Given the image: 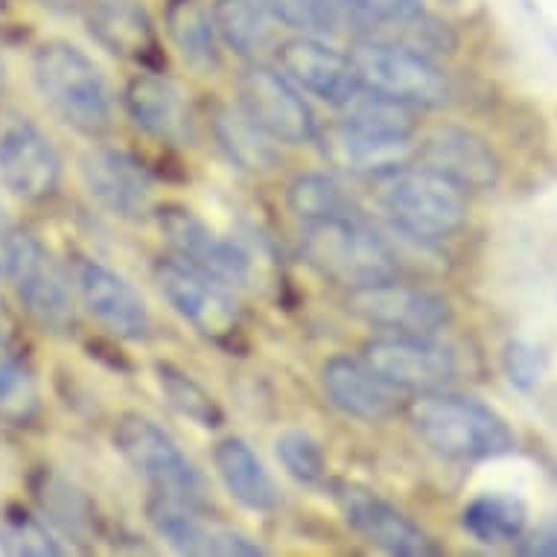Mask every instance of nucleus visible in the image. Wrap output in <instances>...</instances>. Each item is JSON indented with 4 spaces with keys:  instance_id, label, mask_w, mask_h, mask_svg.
<instances>
[{
    "instance_id": "4c0bfd02",
    "label": "nucleus",
    "mask_w": 557,
    "mask_h": 557,
    "mask_svg": "<svg viewBox=\"0 0 557 557\" xmlns=\"http://www.w3.org/2000/svg\"><path fill=\"white\" fill-rule=\"evenodd\" d=\"M517 552L529 557H557V513L531 534L517 540Z\"/></svg>"
},
{
    "instance_id": "c9c22d12",
    "label": "nucleus",
    "mask_w": 557,
    "mask_h": 557,
    "mask_svg": "<svg viewBox=\"0 0 557 557\" xmlns=\"http://www.w3.org/2000/svg\"><path fill=\"white\" fill-rule=\"evenodd\" d=\"M350 15L383 27H406L423 15V0H345Z\"/></svg>"
},
{
    "instance_id": "a878e982",
    "label": "nucleus",
    "mask_w": 557,
    "mask_h": 557,
    "mask_svg": "<svg viewBox=\"0 0 557 557\" xmlns=\"http://www.w3.org/2000/svg\"><path fill=\"white\" fill-rule=\"evenodd\" d=\"M324 152L342 170L383 175L388 170H397V166L406 164V158L411 156V147L409 144L376 140V137L362 135V132H357V128H350L347 123L338 120L336 126L324 135Z\"/></svg>"
},
{
    "instance_id": "cd10ccee",
    "label": "nucleus",
    "mask_w": 557,
    "mask_h": 557,
    "mask_svg": "<svg viewBox=\"0 0 557 557\" xmlns=\"http://www.w3.org/2000/svg\"><path fill=\"white\" fill-rule=\"evenodd\" d=\"M213 21L222 45L243 59H260L274 41V18L265 0H216Z\"/></svg>"
},
{
    "instance_id": "a19ab883",
    "label": "nucleus",
    "mask_w": 557,
    "mask_h": 557,
    "mask_svg": "<svg viewBox=\"0 0 557 557\" xmlns=\"http://www.w3.org/2000/svg\"><path fill=\"white\" fill-rule=\"evenodd\" d=\"M0 555H10V546H7V534L0 529Z\"/></svg>"
},
{
    "instance_id": "c756f323",
    "label": "nucleus",
    "mask_w": 557,
    "mask_h": 557,
    "mask_svg": "<svg viewBox=\"0 0 557 557\" xmlns=\"http://www.w3.org/2000/svg\"><path fill=\"white\" fill-rule=\"evenodd\" d=\"M158 388L164 394V400L173 406L182 418L201 426V430H220L225 423L220 403L201 383H196L190 374H184L182 368L170 366V362H158L156 366Z\"/></svg>"
},
{
    "instance_id": "412c9836",
    "label": "nucleus",
    "mask_w": 557,
    "mask_h": 557,
    "mask_svg": "<svg viewBox=\"0 0 557 557\" xmlns=\"http://www.w3.org/2000/svg\"><path fill=\"white\" fill-rule=\"evenodd\" d=\"M418 166L444 175L461 190H491L499 182V158L487 140L467 128H435L423 144L414 149Z\"/></svg>"
},
{
    "instance_id": "bb28decb",
    "label": "nucleus",
    "mask_w": 557,
    "mask_h": 557,
    "mask_svg": "<svg viewBox=\"0 0 557 557\" xmlns=\"http://www.w3.org/2000/svg\"><path fill=\"white\" fill-rule=\"evenodd\" d=\"M33 494L45 517L53 529H59L64 537L76 540V543H88L97 534L94 525V508L88 496L67 482L64 475L53 470H41L33 482Z\"/></svg>"
},
{
    "instance_id": "20e7f679",
    "label": "nucleus",
    "mask_w": 557,
    "mask_h": 557,
    "mask_svg": "<svg viewBox=\"0 0 557 557\" xmlns=\"http://www.w3.org/2000/svg\"><path fill=\"white\" fill-rule=\"evenodd\" d=\"M304 260L333 284L359 289L397 277V255L357 216L304 222Z\"/></svg>"
},
{
    "instance_id": "1a4fd4ad",
    "label": "nucleus",
    "mask_w": 557,
    "mask_h": 557,
    "mask_svg": "<svg viewBox=\"0 0 557 557\" xmlns=\"http://www.w3.org/2000/svg\"><path fill=\"white\" fill-rule=\"evenodd\" d=\"M347 310L368 321L371 327H383L394 336L432 338L453 321V307L447 298L421 286L400 284L397 277L350 289Z\"/></svg>"
},
{
    "instance_id": "72a5a7b5",
    "label": "nucleus",
    "mask_w": 557,
    "mask_h": 557,
    "mask_svg": "<svg viewBox=\"0 0 557 557\" xmlns=\"http://www.w3.org/2000/svg\"><path fill=\"white\" fill-rule=\"evenodd\" d=\"M274 456L284 465V470L293 475L298 484L307 487H319L327 482V458L324 449L310 432L304 430H286L274 441Z\"/></svg>"
},
{
    "instance_id": "473e14b6",
    "label": "nucleus",
    "mask_w": 557,
    "mask_h": 557,
    "mask_svg": "<svg viewBox=\"0 0 557 557\" xmlns=\"http://www.w3.org/2000/svg\"><path fill=\"white\" fill-rule=\"evenodd\" d=\"M265 7L274 21L312 38L336 36L350 12L345 0H265Z\"/></svg>"
},
{
    "instance_id": "79ce46f5",
    "label": "nucleus",
    "mask_w": 557,
    "mask_h": 557,
    "mask_svg": "<svg viewBox=\"0 0 557 557\" xmlns=\"http://www.w3.org/2000/svg\"><path fill=\"white\" fill-rule=\"evenodd\" d=\"M7 3H10V0H0V10H3V7H7Z\"/></svg>"
},
{
    "instance_id": "f8f14e48",
    "label": "nucleus",
    "mask_w": 557,
    "mask_h": 557,
    "mask_svg": "<svg viewBox=\"0 0 557 557\" xmlns=\"http://www.w3.org/2000/svg\"><path fill=\"white\" fill-rule=\"evenodd\" d=\"M330 496L338 505V511H342L347 525L357 529L371 546L400 557L441 555L438 543L418 522H411L392 503H385V499H380V496L366 491V487L333 482L330 484Z\"/></svg>"
},
{
    "instance_id": "7ed1b4c3",
    "label": "nucleus",
    "mask_w": 557,
    "mask_h": 557,
    "mask_svg": "<svg viewBox=\"0 0 557 557\" xmlns=\"http://www.w3.org/2000/svg\"><path fill=\"white\" fill-rule=\"evenodd\" d=\"M374 196L394 228L421 243L453 239L470 216L467 193L418 164L374 175Z\"/></svg>"
},
{
    "instance_id": "6e6552de",
    "label": "nucleus",
    "mask_w": 557,
    "mask_h": 557,
    "mask_svg": "<svg viewBox=\"0 0 557 557\" xmlns=\"http://www.w3.org/2000/svg\"><path fill=\"white\" fill-rule=\"evenodd\" d=\"M156 281L166 304L190 324L199 336L213 342H231L243 327V312L225 284L196 265L178 260H161L156 265Z\"/></svg>"
},
{
    "instance_id": "423d86ee",
    "label": "nucleus",
    "mask_w": 557,
    "mask_h": 557,
    "mask_svg": "<svg viewBox=\"0 0 557 557\" xmlns=\"http://www.w3.org/2000/svg\"><path fill=\"white\" fill-rule=\"evenodd\" d=\"M114 447L140 479H147L152 494L182 499L208 511L211 505L208 479L175 444L173 435L161 430L152 418L137 414V411L123 414L114 430Z\"/></svg>"
},
{
    "instance_id": "f03ea898",
    "label": "nucleus",
    "mask_w": 557,
    "mask_h": 557,
    "mask_svg": "<svg viewBox=\"0 0 557 557\" xmlns=\"http://www.w3.org/2000/svg\"><path fill=\"white\" fill-rule=\"evenodd\" d=\"M406 414L414 435L447 461L479 465L511 456L517 449V435L503 414L475 397L444 392L418 394L406 406Z\"/></svg>"
},
{
    "instance_id": "e433bc0d",
    "label": "nucleus",
    "mask_w": 557,
    "mask_h": 557,
    "mask_svg": "<svg viewBox=\"0 0 557 557\" xmlns=\"http://www.w3.org/2000/svg\"><path fill=\"white\" fill-rule=\"evenodd\" d=\"M503 366L505 374L511 380L513 388H520V392H531V388H537V383L543 380V354H540L537 347L529 345V342H508L503 354Z\"/></svg>"
},
{
    "instance_id": "2eb2a0df",
    "label": "nucleus",
    "mask_w": 557,
    "mask_h": 557,
    "mask_svg": "<svg viewBox=\"0 0 557 557\" xmlns=\"http://www.w3.org/2000/svg\"><path fill=\"white\" fill-rule=\"evenodd\" d=\"M147 517L158 537L182 555H216V557H260L265 548L246 534L216 525L205 517L201 508L182 499L152 494L147 503Z\"/></svg>"
},
{
    "instance_id": "dca6fc26",
    "label": "nucleus",
    "mask_w": 557,
    "mask_h": 557,
    "mask_svg": "<svg viewBox=\"0 0 557 557\" xmlns=\"http://www.w3.org/2000/svg\"><path fill=\"white\" fill-rule=\"evenodd\" d=\"M0 182L24 201L50 199L62 184L59 152L29 120L12 123L0 135Z\"/></svg>"
},
{
    "instance_id": "5701e85b",
    "label": "nucleus",
    "mask_w": 557,
    "mask_h": 557,
    "mask_svg": "<svg viewBox=\"0 0 557 557\" xmlns=\"http://www.w3.org/2000/svg\"><path fill=\"white\" fill-rule=\"evenodd\" d=\"M213 467L231 499H237L243 508L257 513H272L281 508L277 482L243 438L220 441L213 449Z\"/></svg>"
},
{
    "instance_id": "9d476101",
    "label": "nucleus",
    "mask_w": 557,
    "mask_h": 557,
    "mask_svg": "<svg viewBox=\"0 0 557 557\" xmlns=\"http://www.w3.org/2000/svg\"><path fill=\"white\" fill-rule=\"evenodd\" d=\"M85 190L102 211L126 222H144L156 213V182L147 164L132 152L94 147L79 158Z\"/></svg>"
},
{
    "instance_id": "0eeeda50",
    "label": "nucleus",
    "mask_w": 557,
    "mask_h": 557,
    "mask_svg": "<svg viewBox=\"0 0 557 557\" xmlns=\"http://www.w3.org/2000/svg\"><path fill=\"white\" fill-rule=\"evenodd\" d=\"M156 220L175 255L199 272L211 274L213 281L225 286H255V281H260V239L248 243L243 237H220L184 205H161L156 208Z\"/></svg>"
},
{
    "instance_id": "ddd939ff",
    "label": "nucleus",
    "mask_w": 557,
    "mask_h": 557,
    "mask_svg": "<svg viewBox=\"0 0 557 557\" xmlns=\"http://www.w3.org/2000/svg\"><path fill=\"white\" fill-rule=\"evenodd\" d=\"M239 109L263 126L277 144H310L319 135L312 109L307 106L295 83L263 64L248 67L239 76Z\"/></svg>"
},
{
    "instance_id": "9b49d317",
    "label": "nucleus",
    "mask_w": 557,
    "mask_h": 557,
    "mask_svg": "<svg viewBox=\"0 0 557 557\" xmlns=\"http://www.w3.org/2000/svg\"><path fill=\"white\" fill-rule=\"evenodd\" d=\"M12 284L24 310L53 333H67L76 321L74 284L62 263L36 237L21 234L18 251L10 269Z\"/></svg>"
},
{
    "instance_id": "4be33fe9",
    "label": "nucleus",
    "mask_w": 557,
    "mask_h": 557,
    "mask_svg": "<svg viewBox=\"0 0 557 557\" xmlns=\"http://www.w3.org/2000/svg\"><path fill=\"white\" fill-rule=\"evenodd\" d=\"M321 385L327 400L347 418L366 423L392 421L403 409V392L380 376L366 359L333 357L321 368Z\"/></svg>"
},
{
    "instance_id": "aec40b11",
    "label": "nucleus",
    "mask_w": 557,
    "mask_h": 557,
    "mask_svg": "<svg viewBox=\"0 0 557 557\" xmlns=\"http://www.w3.org/2000/svg\"><path fill=\"white\" fill-rule=\"evenodd\" d=\"M277 62L289 83H295L312 97L345 109L362 94L354 64L347 53H338L321 38L301 36L277 47Z\"/></svg>"
},
{
    "instance_id": "393cba45",
    "label": "nucleus",
    "mask_w": 557,
    "mask_h": 557,
    "mask_svg": "<svg viewBox=\"0 0 557 557\" xmlns=\"http://www.w3.org/2000/svg\"><path fill=\"white\" fill-rule=\"evenodd\" d=\"M213 137L234 166L251 175H269L281 166V149L263 126H257L239 106L213 111Z\"/></svg>"
},
{
    "instance_id": "4468645a",
    "label": "nucleus",
    "mask_w": 557,
    "mask_h": 557,
    "mask_svg": "<svg viewBox=\"0 0 557 557\" xmlns=\"http://www.w3.org/2000/svg\"><path fill=\"white\" fill-rule=\"evenodd\" d=\"M366 362L400 392H444L458 374L453 350L426 336H388L366 345Z\"/></svg>"
},
{
    "instance_id": "ea45409f",
    "label": "nucleus",
    "mask_w": 557,
    "mask_h": 557,
    "mask_svg": "<svg viewBox=\"0 0 557 557\" xmlns=\"http://www.w3.org/2000/svg\"><path fill=\"white\" fill-rule=\"evenodd\" d=\"M3 85H7V64H3V55H0V91H3Z\"/></svg>"
},
{
    "instance_id": "39448f33",
    "label": "nucleus",
    "mask_w": 557,
    "mask_h": 557,
    "mask_svg": "<svg viewBox=\"0 0 557 557\" xmlns=\"http://www.w3.org/2000/svg\"><path fill=\"white\" fill-rule=\"evenodd\" d=\"M362 91L409 109H438L453 100L449 76L430 55L397 41H357L347 53Z\"/></svg>"
},
{
    "instance_id": "f3484780",
    "label": "nucleus",
    "mask_w": 557,
    "mask_h": 557,
    "mask_svg": "<svg viewBox=\"0 0 557 557\" xmlns=\"http://www.w3.org/2000/svg\"><path fill=\"white\" fill-rule=\"evenodd\" d=\"M94 41L117 59L156 71L164 62L156 24L140 0H76Z\"/></svg>"
},
{
    "instance_id": "7c9ffc66",
    "label": "nucleus",
    "mask_w": 557,
    "mask_h": 557,
    "mask_svg": "<svg viewBox=\"0 0 557 557\" xmlns=\"http://www.w3.org/2000/svg\"><path fill=\"white\" fill-rule=\"evenodd\" d=\"M286 205L289 211L304 222L336 220V216H354V201L345 187L324 173H304L286 187Z\"/></svg>"
},
{
    "instance_id": "6ab92c4d",
    "label": "nucleus",
    "mask_w": 557,
    "mask_h": 557,
    "mask_svg": "<svg viewBox=\"0 0 557 557\" xmlns=\"http://www.w3.org/2000/svg\"><path fill=\"white\" fill-rule=\"evenodd\" d=\"M74 281L85 310L91 312L109 333H114L117 338H128V342H144L149 336L152 315L147 310V301L123 274L83 257L74 269Z\"/></svg>"
},
{
    "instance_id": "a211bd4d",
    "label": "nucleus",
    "mask_w": 557,
    "mask_h": 557,
    "mask_svg": "<svg viewBox=\"0 0 557 557\" xmlns=\"http://www.w3.org/2000/svg\"><path fill=\"white\" fill-rule=\"evenodd\" d=\"M128 117L144 135L156 137L170 147H193L196 144V117L190 100L175 79L147 71L137 74L123 94Z\"/></svg>"
},
{
    "instance_id": "f704fd0d",
    "label": "nucleus",
    "mask_w": 557,
    "mask_h": 557,
    "mask_svg": "<svg viewBox=\"0 0 557 557\" xmlns=\"http://www.w3.org/2000/svg\"><path fill=\"white\" fill-rule=\"evenodd\" d=\"M3 534H7V546L10 555H27V557H59L64 555V546L53 537L50 522L45 517L24 511V508H10L7 522H3Z\"/></svg>"
},
{
    "instance_id": "f257e3e1",
    "label": "nucleus",
    "mask_w": 557,
    "mask_h": 557,
    "mask_svg": "<svg viewBox=\"0 0 557 557\" xmlns=\"http://www.w3.org/2000/svg\"><path fill=\"white\" fill-rule=\"evenodd\" d=\"M33 83L53 117L85 137L114 128L117 97L100 64L71 41H45L33 53Z\"/></svg>"
},
{
    "instance_id": "c85d7f7f",
    "label": "nucleus",
    "mask_w": 557,
    "mask_h": 557,
    "mask_svg": "<svg viewBox=\"0 0 557 557\" xmlns=\"http://www.w3.org/2000/svg\"><path fill=\"white\" fill-rule=\"evenodd\" d=\"M461 529L484 546L517 543L529 529V505L511 494H482L461 511Z\"/></svg>"
},
{
    "instance_id": "b1692460",
    "label": "nucleus",
    "mask_w": 557,
    "mask_h": 557,
    "mask_svg": "<svg viewBox=\"0 0 557 557\" xmlns=\"http://www.w3.org/2000/svg\"><path fill=\"white\" fill-rule=\"evenodd\" d=\"M164 21L166 36L190 71L199 76H211L220 71V33H216V21H213L208 0H170Z\"/></svg>"
},
{
    "instance_id": "2f4dec72",
    "label": "nucleus",
    "mask_w": 557,
    "mask_h": 557,
    "mask_svg": "<svg viewBox=\"0 0 557 557\" xmlns=\"http://www.w3.org/2000/svg\"><path fill=\"white\" fill-rule=\"evenodd\" d=\"M38 414V385L24 359L0 345V418L24 426Z\"/></svg>"
},
{
    "instance_id": "58836bf2",
    "label": "nucleus",
    "mask_w": 557,
    "mask_h": 557,
    "mask_svg": "<svg viewBox=\"0 0 557 557\" xmlns=\"http://www.w3.org/2000/svg\"><path fill=\"white\" fill-rule=\"evenodd\" d=\"M21 231L12 225L10 213L3 211L0 205V277H10L12 260H15V251H18Z\"/></svg>"
}]
</instances>
